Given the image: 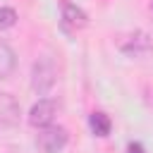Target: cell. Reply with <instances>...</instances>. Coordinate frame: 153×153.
I'll list each match as a JSON object with an SVG mask.
<instances>
[{
  "instance_id": "obj_8",
  "label": "cell",
  "mask_w": 153,
  "mask_h": 153,
  "mask_svg": "<svg viewBox=\"0 0 153 153\" xmlns=\"http://www.w3.org/2000/svg\"><path fill=\"white\" fill-rule=\"evenodd\" d=\"M88 127H91V131H93L96 136H108L110 129H112V122H110V117H108L105 112H91Z\"/></svg>"
},
{
  "instance_id": "obj_9",
  "label": "cell",
  "mask_w": 153,
  "mask_h": 153,
  "mask_svg": "<svg viewBox=\"0 0 153 153\" xmlns=\"http://www.w3.org/2000/svg\"><path fill=\"white\" fill-rule=\"evenodd\" d=\"M17 24V12L12 7H0V31L12 29Z\"/></svg>"
},
{
  "instance_id": "obj_10",
  "label": "cell",
  "mask_w": 153,
  "mask_h": 153,
  "mask_svg": "<svg viewBox=\"0 0 153 153\" xmlns=\"http://www.w3.org/2000/svg\"><path fill=\"white\" fill-rule=\"evenodd\" d=\"M129 153H143V151H141L139 143H131V146H129Z\"/></svg>"
},
{
  "instance_id": "obj_7",
  "label": "cell",
  "mask_w": 153,
  "mask_h": 153,
  "mask_svg": "<svg viewBox=\"0 0 153 153\" xmlns=\"http://www.w3.org/2000/svg\"><path fill=\"white\" fill-rule=\"evenodd\" d=\"M14 67H17V55H14V50H12L7 43L0 41V79H7V76L14 72Z\"/></svg>"
},
{
  "instance_id": "obj_2",
  "label": "cell",
  "mask_w": 153,
  "mask_h": 153,
  "mask_svg": "<svg viewBox=\"0 0 153 153\" xmlns=\"http://www.w3.org/2000/svg\"><path fill=\"white\" fill-rule=\"evenodd\" d=\"M36 146H38L41 153H60L67 146V129L65 127H55V124L43 127L38 131Z\"/></svg>"
},
{
  "instance_id": "obj_4",
  "label": "cell",
  "mask_w": 153,
  "mask_h": 153,
  "mask_svg": "<svg viewBox=\"0 0 153 153\" xmlns=\"http://www.w3.org/2000/svg\"><path fill=\"white\" fill-rule=\"evenodd\" d=\"M19 103L12 93H0V127H14L19 124Z\"/></svg>"
},
{
  "instance_id": "obj_6",
  "label": "cell",
  "mask_w": 153,
  "mask_h": 153,
  "mask_svg": "<svg viewBox=\"0 0 153 153\" xmlns=\"http://www.w3.org/2000/svg\"><path fill=\"white\" fill-rule=\"evenodd\" d=\"M120 48H122V53H127V55H146L153 45H151V38H148L146 33H141V31H139V33L129 36Z\"/></svg>"
},
{
  "instance_id": "obj_5",
  "label": "cell",
  "mask_w": 153,
  "mask_h": 153,
  "mask_svg": "<svg viewBox=\"0 0 153 153\" xmlns=\"http://www.w3.org/2000/svg\"><path fill=\"white\" fill-rule=\"evenodd\" d=\"M62 22H65V26H69V29H84L86 24H88V17H86V12L81 10V7H76L74 2H65L62 5Z\"/></svg>"
},
{
  "instance_id": "obj_3",
  "label": "cell",
  "mask_w": 153,
  "mask_h": 153,
  "mask_svg": "<svg viewBox=\"0 0 153 153\" xmlns=\"http://www.w3.org/2000/svg\"><path fill=\"white\" fill-rule=\"evenodd\" d=\"M57 115V103L53 98H41L38 103H33V108L29 110V124L36 129H43L48 124H53Z\"/></svg>"
},
{
  "instance_id": "obj_1",
  "label": "cell",
  "mask_w": 153,
  "mask_h": 153,
  "mask_svg": "<svg viewBox=\"0 0 153 153\" xmlns=\"http://www.w3.org/2000/svg\"><path fill=\"white\" fill-rule=\"evenodd\" d=\"M55 81H57V69H55L53 60L41 57L38 62H33V67H31V91L36 96H48L50 88L55 86Z\"/></svg>"
}]
</instances>
